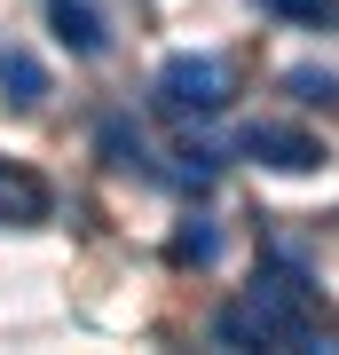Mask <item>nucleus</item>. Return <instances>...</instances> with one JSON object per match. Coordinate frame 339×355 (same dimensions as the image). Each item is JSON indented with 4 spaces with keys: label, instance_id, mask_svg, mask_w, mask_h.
<instances>
[{
    "label": "nucleus",
    "instance_id": "obj_1",
    "mask_svg": "<svg viewBox=\"0 0 339 355\" xmlns=\"http://www.w3.org/2000/svg\"><path fill=\"white\" fill-rule=\"evenodd\" d=\"M214 340L221 347H308L315 340V316H308V268H261L237 300L214 316Z\"/></svg>",
    "mask_w": 339,
    "mask_h": 355
},
{
    "label": "nucleus",
    "instance_id": "obj_2",
    "mask_svg": "<svg viewBox=\"0 0 339 355\" xmlns=\"http://www.w3.org/2000/svg\"><path fill=\"white\" fill-rule=\"evenodd\" d=\"M150 111L158 119H221L229 111V64L221 55H198V48L166 55L150 71Z\"/></svg>",
    "mask_w": 339,
    "mask_h": 355
},
{
    "label": "nucleus",
    "instance_id": "obj_3",
    "mask_svg": "<svg viewBox=\"0 0 339 355\" xmlns=\"http://www.w3.org/2000/svg\"><path fill=\"white\" fill-rule=\"evenodd\" d=\"M237 158L268 166V174H315V166H324V142L300 135V127H268V119H252V127L237 135Z\"/></svg>",
    "mask_w": 339,
    "mask_h": 355
},
{
    "label": "nucleus",
    "instance_id": "obj_4",
    "mask_svg": "<svg viewBox=\"0 0 339 355\" xmlns=\"http://www.w3.org/2000/svg\"><path fill=\"white\" fill-rule=\"evenodd\" d=\"M48 32L71 55H103V48H111V16H103L95 0H48Z\"/></svg>",
    "mask_w": 339,
    "mask_h": 355
},
{
    "label": "nucleus",
    "instance_id": "obj_5",
    "mask_svg": "<svg viewBox=\"0 0 339 355\" xmlns=\"http://www.w3.org/2000/svg\"><path fill=\"white\" fill-rule=\"evenodd\" d=\"M0 103L8 111H40L48 103V64L32 48H16V40H0Z\"/></svg>",
    "mask_w": 339,
    "mask_h": 355
},
{
    "label": "nucleus",
    "instance_id": "obj_6",
    "mask_svg": "<svg viewBox=\"0 0 339 355\" xmlns=\"http://www.w3.org/2000/svg\"><path fill=\"white\" fill-rule=\"evenodd\" d=\"M95 150H103V166H119V174H150V142H142L134 111H103L95 119Z\"/></svg>",
    "mask_w": 339,
    "mask_h": 355
},
{
    "label": "nucleus",
    "instance_id": "obj_7",
    "mask_svg": "<svg viewBox=\"0 0 339 355\" xmlns=\"http://www.w3.org/2000/svg\"><path fill=\"white\" fill-rule=\"evenodd\" d=\"M166 253H174V268H214V261H221V229L205 221V214H189V221L174 229V245H166Z\"/></svg>",
    "mask_w": 339,
    "mask_h": 355
},
{
    "label": "nucleus",
    "instance_id": "obj_8",
    "mask_svg": "<svg viewBox=\"0 0 339 355\" xmlns=\"http://www.w3.org/2000/svg\"><path fill=\"white\" fill-rule=\"evenodd\" d=\"M277 87H284L292 103H308V111H331V103H339V71H324V64H292Z\"/></svg>",
    "mask_w": 339,
    "mask_h": 355
},
{
    "label": "nucleus",
    "instance_id": "obj_9",
    "mask_svg": "<svg viewBox=\"0 0 339 355\" xmlns=\"http://www.w3.org/2000/svg\"><path fill=\"white\" fill-rule=\"evenodd\" d=\"M40 214H48V190L32 174H8L0 166V221H40Z\"/></svg>",
    "mask_w": 339,
    "mask_h": 355
},
{
    "label": "nucleus",
    "instance_id": "obj_10",
    "mask_svg": "<svg viewBox=\"0 0 339 355\" xmlns=\"http://www.w3.org/2000/svg\"><path fill=\"white\" fill-rule=\"evenodd\" d=\"M174 158H182V166H166V182H174V190H205V182L221 174V150H214V142H182Z\"/></svg>",
    "mask_w": 339,
    "mask_h": 355
},
{
    "label": "nucleus",
    "instance_id": "obj_11",
    "mask_svg": "<svg viewBox=\"0 0 339 355\" xmlns=\"http://www.w3.org/2000/svg\"><path fill=\"white\" fill-rule=\"evenodd\" d=\"M268 16H292V24H331L339 16V0H261Z\"/></svg>",
    "mask_w": 339,
    "mask_h": 355
}]
</instances>
